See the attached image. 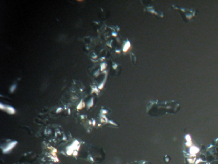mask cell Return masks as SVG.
<instances>
[{"label":"cell","mask_w":218,"mask_h":164,"mask_svg":"<svg viewBox=\"0 0 218 164\" xmlns=\"http://www.w3.org/2000/svg\"><path fill=\"white\" fill-rule=\"evenodd\" d=\"M127 164H152L150 162H148V161L143 160H136L134 162H131V163Z\"/></svg>","instance_id":"cell-2"},{"label":"cell","mask_w":218,"mask_h":164,"mask_svg":"<svg viewBox=\"0 0 218 164\" xmlns=\"http://www.w3.org/2000/svg\"><path fill=\"white\" fill-rule=\"evenodd\" d=\"M180 105L177 101L159 102L150 101L147 105V112L152 117L163 115L166 114H176L180 110Z\"/></svg>","instance_id":"cell-1"}]
</instances>
